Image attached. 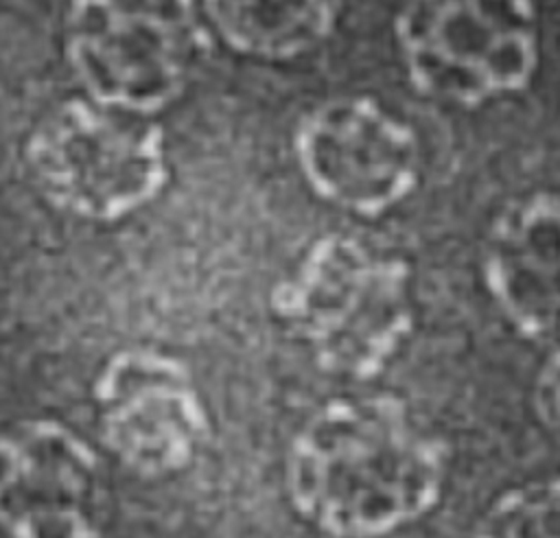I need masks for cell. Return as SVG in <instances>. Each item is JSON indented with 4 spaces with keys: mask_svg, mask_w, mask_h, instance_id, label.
I'll return each mask as SVG.
<instances>
[{
    "mask_svg": "<svg viewBox=\"0 0 560 538\" xmlns=\"http://www.w3.org/2000/svg\"><path fill=\"white\" fill-rule=\"evenodd\" d=\"M479 280L516 337L545 348L560 343V190H529L492 214Z\"/></svg>",
    "mask_w": 560,
    "mask_h": 538,
    "instance_id": "9",
    "label": "cell"
},
{
    "mask_svg": "<svg viewBox=\"0 0 560 538\" xmlns=\"http://www.w3.org/2000/svg\"><path fill=\"white\" fill-rule=\"evenodd\" d=\"M293 160L306 188L357 219H378L402 206L422 179L416 129L381 101L332 96L298 120Z\"/></svg>",
    "mask_w": 560,
    "mask_h": 538,
    "instance_id": "6",
    "label": "cell"
},
{
    "mask_svg": "<svg viewBox=\"0 0 560 538\" xmlns=\"http://www.w3.org/2000/svg\"><path fill=\"white\" fill-rule=\"evenodd\" d=\"M24 164L39 195L90 223H116L166 188V138L155 118L101 107L85 96L57 103L31 129Z\"/></svg>",
    "mask_w": 560,
    "mask_h": 538,
    "instance_id": "5",
    "label": "cell"
},
{
    "mask_svg": "<svg viewBox=\"0 0 560 538\" xmlns=\"http://www.w3.org/2000/svg\"><path fill=\"white\" fill-rule=\"evenodd\" d=\"M392 37L409 85L459 109L521 94L540 68L536 0H402Z\"/></svg>",
    "mask_w": 560,
    "mask_h": 538,
    "instance_id": "4",
    "label": "cell"
},
{
    "mask_svg": "<svg viewBox=\"0 0 560 538\" xmlns=\"http://www.w3.org/2000/svg\"><path fill=\"white\" fill-rule=\"evenodd\" d=\"M210 44L197 0H70L61 26L81 96L140 118L188 92Z\"/></svg>",
    "mask_w": 560,
    "mask_h": 538,
    "instance_id": "3",
    "label": "cell"
},
{
    "mask_svg": "<svg viewBox=\"0 0 560 538\" xmlns=\"http://www.w3.org/2000/svg\"><path fill=\"white\" fill-rule=\"evenodd\" d=\"M96 431L131 472L166 479L188 470L212 437V418L188 365L162 350L112 352L92 381Z\"/></svg>",
    "mask_w": 560,
    "mask_h": 538,
    "instance_id": "7",
    "label": "cell"
},
{
    "mask_svg": "<svg viewBox=\"0 0 560 538\" xmlns=\"http://www.w3.org/2000/svg\"><path fill=\"white\" fill-rule=\"evenodd\" d=\"M532 409L540 426L560 444V343L547 348L534 374Z\"/></svg>",
    "mask_w": 560,
    "mask_h": 538,
    "instance_id": "12",
    "label": "cell"
},
{
    "mask_svg": "<svg viewBox=\"0 0 560 538\" xmlns=\"http://www.w3.org/2000/svg\"><path fill=\"white\" fill-rule=\"evenodd\" d=\"M201 17L228 50L282 63L319 48L337 28L343 0H197Z\"/></svg>",
    "mask_w": 560,
    "mask_h": 538,
    "instance_id": "10",
    "label": "cell"
},
{
    "mask_svg": "<svg viewBox=\"0 0 560 538\" xmlns=\"http://www.w3.org/2000/svg\"><path fill=\"white\" fill-rule=\"evenodd\" d=\"M109 483L101 453L55 418L0 429V531L7 538H103Z\"/></svg>",
    "mask_w": 560,
    "mask_h": 538,
    "instance_id": "8",
    "label": "cell"
},
{
    "mask_svg": "<svg viewBox=\"0 0 560 538\" xmlns=\"http://www.w3.org/2000/svg\"><path fill=\"white\" fill-rule=\"evenodd\" d=\"M446 483V444L394 391L319 402L291 433L282 461L289 507L326 538H389L431 516Z\"/></svg>",
    "mask_w": 560,
    "mask_h": 538,
    "instance_id": "1",
    "label": "cell"
},
{
    "mask_svg": "<svg viewBox=\"0 0 560 538\" xmlns=\"http://www.w3.org/2000/svg\"><path fill=\"white\" fill-rule=\"evenodd\" d=\"M470 538H560V475L497 492L475 518Z\"/></svg>",
    "mask_w": 560,
    "mask_h": 538,
    "instance_id": "11",
    "label": "cell"
},
{
    "mask_svg": "<svg viewBox=\"0 0 560 538\" xmlns=\"http://www.w3.org/2000/svg\"><path fill=\"white\" fill-rule=\"evenodd\" d=\"M269 304L319 372L350 383L383 376L416 330L409 260L357 232L315 236L278 278Z\"/></svg>",
    "mask_w": 560,
    "mask_h": 538,
    "instance_id": "2",
    "label": "cell"
}]
</instances>
